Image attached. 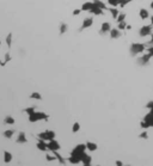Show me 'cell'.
Listing matches in <instances>:
<instances>
[{
    "label": "cell",
    "instance_id": "1",
    "mask_svg": "<svg viewBox=\"0 0 153 166\" xmlns=\"http://www.w3.org/2000/svg\"><path fill=\"white\" fill-rule=\"evenodd\" d=\"M146 49V44L144 43H132L130 44V48H129V53L132 56H136L139 54H141V53L145 52Z\"/></svg>",
    "mask_w": 153,
    "mask_h": 166
},
{
    "label": "cell",
    "instance_id": "2",
    "mask_svg": "<svg viewBox=\"0 0 153 166\" xmlns=\"http://www.w3.org/2000/svg\"><path fill=\"white\" fill-rule=\"evenodd\" d=\"M48 118H49V115H47L46 112H37L36 111L35 114H32L29 116V122H38V121H41V119H44V121H48Z\"/></svg>",
    "mask_w": 153,
    "mask_h": 166
},
{
    "label": "cell",
    "instance_id": "3",
    "mask_svg": "<svg viewBox=\"0 0 153 166\" xmlns=\"http://www.w3.org/2000/svg\"><path fill=\"white\" fill-rule=\"evenodd\" d=\"M55 136H56V134H55V131L53 130H46V131H42V133H39L38 135H37V138H38V140H43V141H51V140H55Z\"/></svg>",
    "mask_w": 153,
    "mask_h": 166
},
{
    "label": "cell",
    "instance_id": "4",
    "mask_svg": "<svg viewBox=\"0 0 153 166\" xmlns=\"http://www.w3.org/2000/svg\"><path fill=\"white\" fill-rule=\"evenodd\" d=\"M152 28H153L152 24L151 25H144V26H141L140 30H139V36L140 37H146V36H148V35H152Z\"/></svg>",
    "mask_w": 153,
    "mask_h": 166
},
{
    "label": "cell",
    "instance_id": "5",
    "mask_svg": "<svg viewBox=\"0 0 153 166\" xmlns=\"http://www.w3.org/2000/svg\"><path fill=\"white\" fill-rule=\"evenodd\" d=\"M151 57H152V55H151L149 53H147V54H144L142 56H140V57L136 60V62H137V65H140V66H146V65L149 63Z\"/></svg>",
    "mask_w": 153,
    "mask_h": 166
},
{
    "label": "cell",
    "instance_id": "6",
    "mask_svg": "<svg viewBox=\"0 0 153 166\" xmlns=\"http://www.w3.org/2000/svg\"><path fill=\"white\" fill-rule=\"evenodd\" d=\"M92 24H93V18H92V17L85 18V19L82 20V24H81V26H80V29H79V31H82V30H85V29L92 26Z\"/></svg>",
    "mask_w": 153,
    "mask_h": 166
},
{
    "label": "cell",
    "instance_id": "7",
    "mask_svg": "<svg viewBox=\"0 0 153 166\" xmlns=\"http://www.w3.org/2000/svg\"><path fill=\"white\" fill-rule=\"evenodd\" d=\"M60 148H61V146L56 140H51L48 142V150H50V152H58Z\"/></svg>",
    "mask_w": 153,
    "mask_h": 166
},
{
    "label": "cell",
    "instance_id": "8",
    "mask_svg": "<svg viewBox=\"0 0 153 166\" xmlns=\"http://www.w3.org/2000/svg\"><path fill=\"white\" fill-rule=\"evenodd\" d=\"M81 164L84 166H91V162H92V158L90 155H87L86 153H82L81 154Z\"/></svg>",
    "mask_w": 153,
    "mask_h": 166
},
{
    "label": "cell",
    "instance_id": "9",
    "mask_svg": "<svg viewBox=\"0 0 153 166\" xmlns=\"http://www.w3.org/2000/svg\"><path fill=\"white\" fill-rule=\"evenodd\" d=\"M110 30H111V26H110V23H108V22H104V23L102 24V26H101V30H99V34H101V35H104V34H106V32H109Z\"/></svg>",
    "mask_w": 153,
    "mask_h": 166
},
{
    "label": "cell",
    "instance_id": "10",
    "mask_svg": "<svg viewBox=\"0 0 153 166\" xmlns=\"http://www.w3.org/2000/svg\"><path fill=\"white\" fill-rule=\"evenodd\" d=\"M142 121H145L146 123H148L149 127H153V111H149L148 114H146L144 116V119Z\"/></svg>",
    "mask_w": 153,
    "mask_h": 166
},
{
    "label": "cell",
    "instance_id": "11",
    "mask_svg": "<svg viewBox=\"0 0 153 166\" xmlns=\"http://www.w3.org/2000/svg\"><path fill=\"white\" fill-rule=\"evenodd\" d=\"M26 141H27V139H26V135H25V133H24V131H20L19 134H18V136H17L16 142L17 143H25Z\"/></svg>",
    "mask_w": 153,
    "mask_h": 166
},
{
    "label": "cell",
    "instance_id": "12",
    "mask_svg": "<svg viewBox=\"0 0 153 166\" xmlns=\"http://www.w3.org/2000/svg\"><path fill=\"white\" fill-rule=\"evenodd\" d=\"M37 148L39 150H42V152H46L48 150V143L43 140H38V142H37Z\"/></svg>",
    "mask_w": 153,
    "mask_h": 166
},
{
    "label": "cell",
    "instance_id": "13",
    "mask_svg": "<svg viewBox=\"0 0 153 166\" xmlns=\"http://www.w3.org/2000/svg\"><path fill=\"white\" fill-rule=\"evenodd\" d=\"M110 37L113 38V40H116V38H120L121 37V32L118 29H111L110 30Z\"/></svg>",
    "mask_w": 153,
    "mask_h": 166
},
{
    "label": "cell",
    "instance_id": "14",
    "mask_svg": "<svg viewBox=\"0 0 153 166\" xmlns=\"http://www.w3.org/2000/svg\"><path fill=\"white\" fill-rule=\"evenodd\" d=\"M139 17H140L141 19H144V20L147 19V18L149 17L148 11H147L146 8H140V10H139Z\"/></svg>",
    "mask_w": 153,
    "mask_h": 166
},
{
    "label": "cell",
    "instance_id": "15",
    "mask_svg": "<svg viewBox=\"0 0 153 166\" xmlns=\"http://www.w3.org/2000/svg\"><path fill=\"white\" fill-rule=\"evenodd\" d=\"M92 3H93V5L96 6V7L102 8V10H109V7H106V5L104 4L103 1H101V0H93Z\"/></svg>",
    "mask_w": 153,
    "mask_h": 166
},
{
    "label": "cell",
    "instance_id": "16",
    "mask_svg": "<svg viewBox=\"0 0 153 166\" xmlns=\"http://www.w3.org/2000/svg\"><path fill=\"white\" fill-rule=\"evenodd\" d=\"M73 150L79 152V153H84V152L86 150V145H85V143H79V145H77V146L73 148Z\"/></svg>",
    "mask_w": 153,
    "mask_h": 166
},
{
    "label": "cell",
    "instance_id": "17",
    "mask_svg": "<svg viewBox=\"0 0 153 166\" xmlns=\"http://www.w3.org/2000/svg\"><path fill=\"white\" fill-rule=\"evenodd\" d=\"M86 145V149L91 150V152H94V150H97V148H98V146H97V143L94 142H91V141H89V142L85 143Z\"/></svg>",
    "mask_w": 153,
    "mask_h": 166
},
{
    "label": "cell",
    "instance_id": "18",
    "mask_svg": "<svg viewBox=\"0 0 153 166\" xmlns=\"http://www.w3.org/2000/svg\"><path fill=\"white\" fill-rule=\"evenodd\" d=\"M91 13H93V14H96V16H99V14H104V10H102V8H98V7H96L93 5V7L90 10Z\"/></svg>",
    "mask_w": 153,
    "mask_h": 166
},
{
    "label": "cell",
    "instance_id": "19",
    "mask_svg": "<svg viewBox=\"0 0 153 166\" xmlns=\"http://www.w3.org/2000/svg\"><path fill=\"white\" fill-rule=\"evenodd\" d=\"M93 7V3H90V1H87V3H84L81 6V11H87L90 12V10Z\"/></svg>",
    "mask_w": 153,
    "mask_h": 166
},
{
    "label": "cell",
    "instance_id": "20",
    "mask_svg": "<svg viewBox=\"0 0 153 166\" xmlns=\"http://www.w3.org/2000/svg\"><path fill=\"white\" fill-rule=\"evenodd\" d=\"M4 161L7 164V162L12 161V154L7 150H4Z\"/></svg>",
    "mask_w": 153,
    "mask_h": 166
},
{
    "label": "cell",
    "instance_id": "21",
    "mask_svg": "<svg viewBox=\"0 0 153 166\" xmlns=\"http://www.w3.org/2000/svg\"><path fill=\"white\" fill-rule=\"evenodd\" d=\"M3 135H4V138L6 139H11L13 135H15V130L13 129H7V130H5L4 133H3Z\"/></svg>",
    "mask_w": 153,
    "mask_h": 166
},
{
    "label": "cell",
    "instance_id": "22",
    "mask_svg": "<svg viewBox=\"0 0 153 166\" xmlns=\"http://www.w3.org/2000/svg\"><path fill=\"white\" fill-rule=\"evenodd\" d=\"M53 154L55 155L56 160H58V161H59L60 164H61V165H66V161H65V159H63L62 157H61V155H60L59 153H58V152H53Z\"/></svg>",
    "mask_w": 153,
    "mask_h": 166
},
{
    "label": "cell",
    "instance_id": "23",
    "mask_svg": "<svg viewBox=\"0 0 153 166\" xmlns=\"http://www.w3.org/2000/svg\"><path fill=\"white\" fill-rule=\"evenodd\" d=\"M109 11H110V13H111V16L114 17L115 19H117L118 14H120V12H118L117 8L116 7H109Z\"/></svg>",
    "mask_w": 153,
    "mask_h": 166
},
{
    "label": "cell",
    "instance_id": "24",
    "mask_svg": "<svg viewBox=\"0 0 153 166\" xmlns=\"http://www.w3.org/2000/svg\"><path fill=\"white\" fill-rule=\"evenodd\" d=\"M15 118L12 117V116H6L5 117V119H4V123L5 124H10V126H12V124H15Z\"/></svg>",
    "mask_w": 153,
    "mask_h": 166
},
{
    "label": "cell",
    "instance_id": "25",
    "mask_svg": "<svg viewBox=\"0 0 153 166\" xmlns=\"http://www.w3.org/2000/svg\"><path fill=\"white\" fill-rule=\"evenodd\" d=\"M35 109H36L35 107H29V108H26V109H24V112L27 114V116H30V115H32V114H35L36 112Z\"/></svg>",
    "mask_w": 153,
    "mask_h": 166
},
{
    "label": "cell",
    "instance_id": "26",
    "mask_svg": "<svg viewBox=\"0 0 153 166\" xmlns=\"http://www.w3.org/2000/svg\"><path fill=\"white\" fill-rule=\"evenodd\" d=\"M5 42H6V44H7L8 48L12 47V34L10 32L7 36H6V38H5Z\"/></svg>",
    "mask_w": 153,
    "mask_h": 166
},
{
    "label": "cell",
    "instance_id": "27",
    "mask_svg": "<svg viewBox=\"0 0 153 166\" xmlns=\"http://www.w3.org/2000/svg\"><path fill=\"white\" fill-rule=\"evenodd\" d=\"M67 28H68V25H67L66 23L60 24V35H63V34L67 31Z\"/></svg>",
    "mask_w": 153,
    "mask_h": 166
},
{
    "label": "cell",
    "instance_id": "28",
    "mask_svg": "<svg viewBox=\"0 0 153 166\" xmlns=\"http://www.w3.org/2000/svg\"><path fill=\"white\" fill-rule=\"evenodd\" d=\"M30 98H31V99H37V100H41V99H42V96H41V93H38V92H32L31 95H30Z\"/></svg>",
    "mask_w": 153,
    "mask_h": 166
},
{
    "label": "cell",
    "instance_id": "29",
    "mask_svg": "<svg viewBox=\"0 0 153 166\" xmlns=\"http://www.w3.org/2000/svg\"><path fill=\"white\" fill-rule=\"evenodd\" d=\"M79 129H80V124H79V122H74L73 123V126H72V131H73V133H78Z\"/></svg>",
    "mask_w": 153,
    "mask_h": 166
},
{
    "label": "cell",
    "instance_id": "30",
    "mask_svg": "<svg viewBox=\"0 0 153 166\" xmlns=\"http://www.w3.org/2000/svg\"><path fill=\"white\" fill-rule=\"evenodd\" d=\"M108 4H110L113 7H116L120 5V0H108Z\"/></svg>",
    "mask_w": 153,
    "mask_h": 166
},
{
    "label": "cell",
    "instance_id": "31",
    "mask_svg": "<svg viewBox=\"0 0 153 166\" xmlns=\"http://www.w3.org/2000/svg\"><path fill=\"white\" fill-rule=\"evenodd\" d=\"M124 19H126V13H120L117 17V23H121V22H124Z\"/></svg>",
    "mask_w": 153,
    "mask_h": 166
},
{
    "label": "cell",
    "instance_id": "32",
    "mask_svg": "<svg viewBox=\"0 0 153 166\" xmlns=\"http://www.w3.org/2000/svg\"><path fill=\"white\" fill-rule=\"evenodd\" d=\"M132 1H133V0H120V5H118V6H120V7H124L127 4H129Z\"/></svg>",
    "mask_w": 153,
    "mask_h": 166
},
{
    "label": "cell",
    "instance_id": "33",
    "mask_svg": "<svg viewBox=\"0 0 153 166\" xmlns=\"http://www.w3.org/2000/svg\"><path fill=\"white\" fill-rule=\"evenodd\" d=\"M126 28H127V23H126V22H121V23H118V25H117L118 30H124Z\"/></svg>",
    "mask_w": 153,
    "mask_h": 166
},
{
    "label": "cell",
    "instance_id": "34",
    "mask_svg": "<svg viewBox=\"0 0 153 166\" xmlns=\"http://www.w3.org/2000/svg\"><path fill=\"white\" fill-rule=\"evenodd\" d=\"M139 138H140V139H148V133H147L146 130H144L142 133L139 134Z\"/></svg>",
    "mask_w": 153,
    "mask_h": 166
},
{
    "label": "cell",
    "instance_id": "35",
    "mask_svg": "<svg viewBox=\"0 0 153 166\" xmlns=\"http://www.w3.org/2000/svg\"><path fill=\"white\" fill-rule=\"evenodd\" d=\"M140 127H141L142 129H145V130H146L147 128H149V124H148V123H146L145 121H141V122H140Z\"/></svg>",
    "mask_w": 153,
    "mask_h": 166
},
{
    "label": "cell",
    "instance_id": "36",
    "mask_svg": "<svg viewBox=\"0 0 153 166\" xmlns=\"http://www.w3.org/2000/svg\"><path fill=\"white\" fill-rule=\"evenodd\" d=\"M46 159H47L48 161H53V160H55L56 158H55L54 154H53V155H51V154H47V155H46Z\"/></svg>",
    "mask_w": 153,
    "mask_h": 166
},
{
    "label": "cell",
    "instance_id": "37",
    "mask_svg": "<svg viewBox=\"0 0 153 166\" xmlns=\"http://www.w3.org/2000/svg\"><path fill=\"white\" fill-rule=\"evenodd\" d=\"M146 108L149 109V111H153V100H149L148 103L146 104Z\"/></svg>",
    "mask_w": 153,
    "mask_h": 166
},
{
    "label": "cell",
    "instance_id": "38",
    "mask_svg": "<svg viewBox=\"0 0 153 166\" xmlns=\"http://www.w3.org/2000/svg\"><path fill=\"white\" fill-rule=\"evenodd\" d=\"M8 61H11V55H10V53H6L5 54V62L7 63Z\"/></svg>",
    "mask_w": 153,
    "mask_h": 166
},
{
    "label": "cell",
    "instance_id": "39",
    "mask_svg": "<svg viewBox=\"0 0 153 166\" xmlns=\"http://www.w3.org/2000/svg\"><path fill=\"white\" fill-rule=\"evenodd\" d=\"M80 12H81V8H77V10H74V11L72 12V14H73V16H78Z\"/></svg>",
    "mask_w": 153,
    "mask_h": 166
},
{
    "label": "cell",
    "instance_id": "40",
    "mask_svg": "<svg viewBox=\"0 0 153 166\" xmlns=\"http://www.w3.org/2000/svg\"><path fill=\"white\" fill-rule=\"evenodd\" d=\"M115 164H116V166H123V162H122L121 160H116Z\"/></svg>",
    "mask_w": 153,
    "mask_h": 166
},
{
    "label": "cell",
    "instance_id": "41",
    "mask_svg": "<svg viewBox=\"0 0 153 166\" xmlns=\"http://www.w3.org/2000/svg\"><path fill=\"white\" fill-rule=\"evenodd\" d=\"M148 53L153 56V46H152V47H149V48H148Z\"/></svg>",
    "mask_w": 153,
    "mask_h": 166
},
{
    "label": "cell",
    "instance_id": "42",
    "mask_svg": "<svg viewBox=\"0 0 153 166\" xmlns=\"http://www.w3.org/2000/svg\"><path fill=\"white\" fill-rule=\"evenodd\" d=\"M149 44L153 46V34H152V38H151V41H149Z\"/></svg>",
    "mask_w": 153,
    "mask_h": 166
},
{
    "label": "cell",
    "instance_id": "43",
    "mask_svg": "<svg viewBox=\"0 0 153 166\" xmlns=\"http://www.w3.org/2000/svg\"><path fill=\"white\" fill-rule=\"evenodd\" d=\"M0 65H1V66H5V65H6V62H5V61H0Z\"/></svg>",
    "mask_w": 153,
    "mask_h": 166
},
{
    "label": "cell",
    "instance_id": "44",
    "mask_svg": "<svg viewBox=\"0 0 153 166\" xmlns=\"http://www.w3.org/2000/svg\"><path fill=\"white\" fill-rule=\"evenodd\" d=\"M127 30H130V29H132V26H130V25H127Z\"/></svg>",
    "mask_w": 153,
    "mask_h": 166
},
{
    "label": "cell",
    "instance_id": "45",
    "mask_svg": "<svg viewBox=\"0 0 153 166\" xmlns=\"http://www.w3.org/2000/svg\"><path fill=\"white\" fill-rule=\"evenodd\" d=\"M151 23H152V25H153V16H151Z\"/></svg>",
    "mask_w": 153,
    "mask_h": 166
},
{
    "label": "cell",
    "instance_id": "46",
    "mask_svg": "<svg viewBox=\"0 0 153 166\" xmlns=\"http://www.w3.org/2000/svg\"><path fill=\"white\" fill-rule=\"evenodd\" d=\"M151 8H152V10H153V1H152V3H151Z\"/></svg>",
    "mask_w": 153,
    "mask_h": 166
},
{
    "label": "cell",
    "instance_id": "47",
    "mask_svg": "<svg viewBox=\"0 0 153 166\" xmlns=\"http://www.w3.org/2000/svg\"><path fill=\"white\" fill-rule=\"evenodd\" d=\"M0 46H1V41H0Z\"/></svg>",
    "mask_w": 153,
    "mask_h": 166
}]
</instances>
